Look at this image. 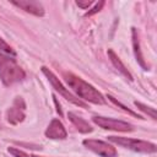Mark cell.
<instances>
[{
	"mask_svg": "<svg viewBox=\"0 0 157 157\" xmlns=\"http://www.w3.org/2000/svg\"><path fill=\"white\" fill-rule=\"evenodd\" d=\"M64 77L67 82V85L74 90V92L83 101H87L93 104H104L105 99L103 94L96 90L92 85L82 80L81 77L71 74V72H64Z\"/></svg>",
	"mask_w": 157,
	"mask_h": 157,
	"instance_id": "6da1fadb",
	"label": "cell"
},
{
	"mask_svg": "<svg viewBox=\"0 0 157 157\" xmlns=\"http://www.w3.org/2000/svg\"><path fill=\"white\" fill-rule=\"evenodd\" d=\"M26 77L25 71L16 64L13 58L0 53V78L5 86H11Z\"/></svg>",
	"mask_w": 157,
	"mask_h": 157,
	"instance_id": "7a4b0ae2",
	"label": "cell"
},
{
	"mask_svg": "<svg viewBox=\"0 0 157 157\" xmlns=\"http://www.w3.org/2000/svg\"><path fill=\"white\" fill-rule=\"evenodd\" d=\"M108 140L110 142H114L119 146H123L125 148H129L135 152L141 153H155L157 151V147L155 144L137 140V139H130V137H123V136H108Z\"/></svg>",
	"mask_w": 157,
	"mask_h": 157,
	"instance_id": "3957f363",
	"label": "cell"
},
{
	"mask_svg": "<svg viewBox=\"0 0 157 157\" xmlns=\"http://www.w3.org/2000/svg\"><path fill=\"white\" fill-rule=\"evenodd\" d=\"M42 72L45 75V77L48 78V81L52 83V86H53V88L55 90V91H58L66 101H69L70 103H72V104H75V105H77V107H81V108H87L88 105L83 102V101H81L80 98H77L76 96H74L71 92H69V90H66L64 86H63V83L59 81V78L48 69V67H45V66H42Z\"/></svg>",
	"mask_w": 157,
	"mask_h": 157,
	"instance_id": "277c9868",
	"label": "cell"
},
{
	"mask_svg": "<svg viewBox=\"0 0 157 157\" xmlns=\"http://www.w3.org/2000/svg\"><path fill=\"white\" fill-rule=\"evenodd\" d=\"M92 121L99 128L105 129V130H113V131H120V132H129L134 130V126L131 124L123 121V120H117L113 118L94 115L92 117Z\"/></svg>",
	"mask_w": 157,
	"mask_h": 157,
	"instance_id": "5b68a950",
	"label": "cell"
},
{
	"mask_svg": "<svg viewBox=\"0 0 157 157\" xmlns=\"http://www.w3.org/2000/svg\"><path fill=\"white\" fill-rule=\"evenodd\" d=\"M83 146L91 150L92 152L102 156V157H117L118 152L114 146L110 144L102 141V140H96V139H85L82 141Z\"/></svg>",
	"mask_w": 157,
	"mask_h": 157,
	"instance_id": "8992f818",
	"label": "cell"
},
{
	"mask_svg": "<svg viewBox=\"0 0 157 157\" xmlns=\"http://www.w3.org/2000/svg\"><path fill=\"white\" fill-rule=\"evenodd\" d=\"M25 109H26V104L22 97H16L13 101V104L11 108L7 109L6 112V118L7 121L12 125H17L18 123L23 121L25 119Z\"/></svg>",
	"mask_w": 157,
	"mask_h": 157,
	"instance_id": "52a82bcc",
	"label": "cell"
},
{
	"mask_svg": "<svg viewBox=\"0 0 157 157\" xmlns=\"http://www.w3.org/2000/svg\"><path fill=\"white\" fill-rule=\"evenodd\" d=\"M45 136L48 139H53V140H64L67 136L66 129L64 126V124L59 120V119H53L50 121V124L48 125L47 130H45Z\"/></svg>",
	"mask_w": 157,
	"mask_h": 157,
	"instance_id": "ba28073f",
	"label": "cell"
},
{
	"mask_svg": "<svg viewBox=\"0 0 157 157\" xmlns=\"http://www.w3.org/2000/svg\"><path fill=\"white\" fill-rule=\"evenodd\" d=\"M12 5L25 10L26 12L42 17L44 16V7L39 1H28V0H20V1H12Z\"/></svg>",
	"mask_w": 157,
	"mask_h": 157,
	"instance_id": "9c48e42d",
	"label": "cell"
},
{
	"mask_svg": "<svg viewBox=\"0 0 157 157\" xmlns=\"http://www.w3.org/2000/svg\"><path fill=\"white\" fill-rule=\"evenodd\" d=\"M131 34H132V48H134V54H135L136 61L139 63V65H140L144 70H148L150 66L146 64V61H145V59H144V55H142V53H141L139 34H137V29H136L135 27L131 28Z\"/></svg>",
	"mask_w": 157,
	"mask_h": 157,
	"instance_id": "30bf717a",
	"label": "cell"
},
{
	"mask_svg": "<svg viewBox=\"0 0 157 157\" xmlns=\"http://www.w3.org/2000/svg\"><path fill=\"white\" fill-rule=\"evenodd\" d=\"M108 56H109V59H110V61H112V64L114 65V67L123 75V76H125L129 81H132L134 80V77H132V75L130 74V71L126 69V66L123 64V61L120 60V58L114 53V50L113 49H108Z\"/></svg>",
	"mask_w": 157,
	"mask_h": 157,
	"instance_id": "8fae6325",
	"label": "cell"
},
{
	"mask_svg": "<svg viewBox=\"0 0 157 157\" xmlns=\"http://www.w3.org/2000/svg\"><path fill=\"white\" fill-rule=\"evenodd\" d=\"M67 118H69V120L76 126V129H77L80 132H82V134H88V132H92V131H93V128H92L83 118L78 117V115L75 114L74 112H69V113H67Z\"/></svg>",
	"mask_w": 157,
	"mask_h": 157,
	"instance_id": "7c38bea8",
	"label": "cell"
},
{
	"mask_svg": "<svg viewBox=\"0 0 157 157\" xmlns=\"http://www.w3.org/2000/svg\"><path fill=\"white\" fill-rule=\"evenodd\" d=\"M107 98H109V101H110V102H112V103H113L114 105L119 107L120 109H123V110H124V112H126L128 114H130V115H132V117H135V118H139V119H144V118H142L141 115H139L137 113H135L134 110L129 109V108H128L126 105H124V104H123V103H120L119 101H117V99H115V98H114L113 96H110V94H107Z\"/></svg>",
	"mask_w": 157,
	"mask_h": 157,
	"instance_id": "4fadbf2b",
	"label": "cell"
},
{
	"mask_svg": "<svg viewBox=\"0 0 157 157\" xmlns=\"http://www.w3.org/2000/svg\"><path fill=\"white\" fill-rule=\"evenodd\" d=\"M134 104L141 110V112H144L145 114H147L148 117H151L152 119H157V115H156V110H155V108H152V107H148V105H146V104H144V103H141V102H137V101H135L134 102Z\"/></svg>",
	"mask_w": 157,
	"mask_h": 157,
	"instance_id": "5bb4252c",
	"label": "cell"
},
{
	"mask_svg": "<svg viewBox=\"0 0 157 157\" xmlns=\"http://www.w3.org/2000/svg\"><path fill=\"white\" fill-rule=\"evenodd\" d=\"M0 52L9 55V56H15L16 55V52L12 49V47H10L2 38H0Z\"/></svg>",
	"mask_w": 157,
	"mask_h": 157,
	"instance_id": "9a60e30c",
	"label": "cell"
},
{
	"mask_svg": "<svg viewBox=\"0 0 157 157\" xmlns=\"http://www.w3.org/2000/svg\"><path fill=\"white\" fill-rule=\"evenodd\" d=\"M7 151H9V153H11L13 157H29L26 152L18 150V148H15V147H9Z\"/></svg>",
	"mask_w": 157,
	"mask_h": 157,
	"instance_id": "2e32d148",
	"label": "cell"
},
{
	"mask_svg": "<svg viewBox=\"0 0 157 157\" xmlns=\"http://www.w3.org/2000/svg\"><path fill=\"white\" fill-rule=\"evenodd\" d=\"M103 6H104V1H99V2H98V4H97V5H96V6H94V7H93L91 11L86 12V13H85V16H92V15L97 13V12H98V11H99V10H101Z\"/></svg>",
	"mask_w": 157,
	"mask_h": 157,
	"instance_id": "e0dca14e",
	"label": "cell"
},
{
	"mask_svg": "<svg viewBox=\"0 0 157 157\" xmlns=\"http://www.w3.org/2000/svg\"><path fill=\"white\" fill-rule=\"evenodd\" d=\"M93 4V1H85V2H82V1H76V5L78 6V7H81V9H88L91 5Z\"/></svg>",
	"mask_w": 157,
	"mask_h": 157,
	"instance_id": "ac0fdd59",
	"label": "cell"
},
{
	"mask_svg": "<svg viewBox=\"0 0 157 157\" xmlns=\"http://www.w3.org/2000/svg\"><path fill=\"white\" fill-rule=\"evenodd\" d=\"M53 98H54V102H55V105H56V112H58V113L61 115L63 113H61V108H60V104L58 103V101H56V97H55V96H53Z\"/></svg>",
	"mask_w": 157,
	"mask_h": 157,
	"instance_id": "d6986e66",
	"label": "cell"
},
{
	"mask_svg": "<svg viewBox=\"0 0 157 157\" xmlns=\"http://www.w3.org/2000/svg\"><path fill=\"white\" fill-rule=\"evenodd\" d=\"M31 157H40V156H37V155H33V156H31Z\"/></svg>",
	"mask_w": 157,
	"mask_h": 157,
	"instance_id": "ffe728a7",
	"label": "cell"
}]
</instances>
